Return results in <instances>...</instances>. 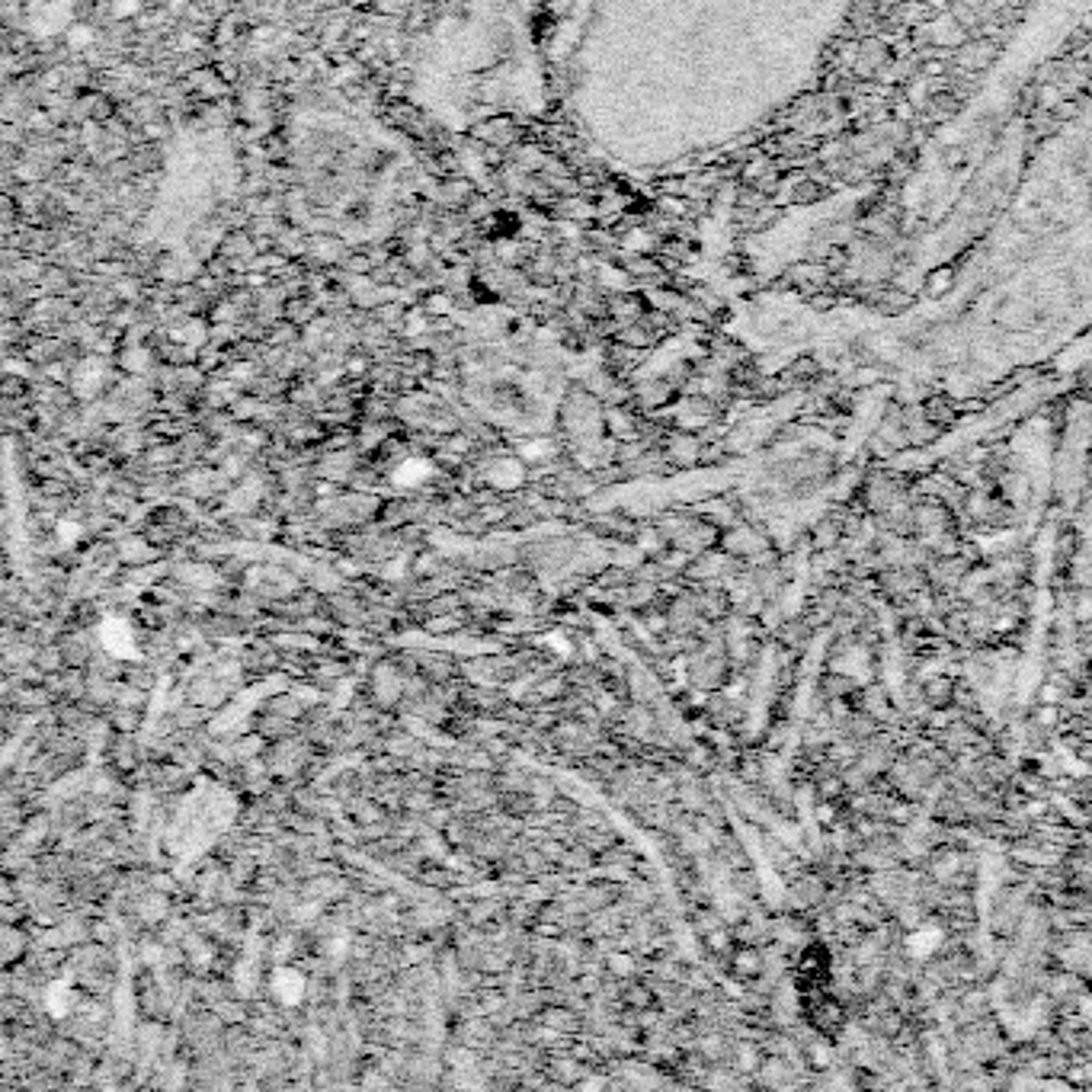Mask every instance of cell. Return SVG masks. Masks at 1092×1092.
Here are the masks:
<instances>
[{
	"mask_svg": "<svg viewBox=\"0 0 1092 1092\" xmlns=\"http://www.w3.org/2000/svg\"><path fill=\"white\" fill-rule=\"evenodd\" d=\"M426 475H429V465H426V461H407V465H401V468L394 471V481H397V484H401V487H417Z\"/></svg>",
	"mask_w": 1092,
	"mask_h": 1092,
	"instance_id": "3957f363",
	"label": "cell"
},
{
	"mask_svg": "<svg viewBox=\"0 0 1092 1092\" xmlns=\"http://www.w3.org/2000/svg\"><path fill=\"white\" fill-rule=\"evenodd\" d=\"M103 644H107L112 654H129L132 650V635H129V628H125L122 622H109L107 628H103Z\"/></svg>",
	"mask_w": 1092,
	"mask_h": 1092,
	"instance_id": "7a4b0ae2",
	"label": "cell"
},
{
	"mask_svg": "<svg viewBox=\"0 0 1092 1092\" xmlns=\"http://www.w3.org/2000/svg\"><path fill=\"white\" fill-rule=\"evenodd\" d=\"M272 990L282 1003H298L301 1000V990H304V978L298 971L292 968H282L276 971V981H272Z\"/></svg>",
	"mask_w": 1092,
	"mask_h": 1092,
	"instance_id": "6da1fadb",
	"label": "cell"
}]
</instances>
